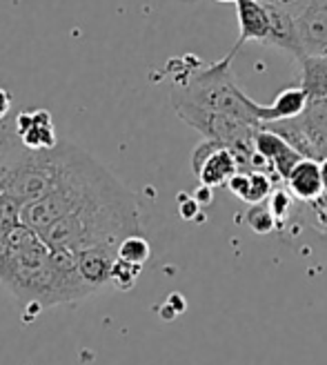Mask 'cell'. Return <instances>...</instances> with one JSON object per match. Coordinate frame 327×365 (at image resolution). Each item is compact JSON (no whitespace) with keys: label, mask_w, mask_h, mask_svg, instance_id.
<instances>
[{"label":"cell","mask_w":327,"mask_h":365,"mask_svg":"<svg viewBox=\"0 0 327 365\" xmlns=\"http://www.w3.org/2000/svg\"><path fill=\"white\" fill-rule=\"evenodd\" d=\"M312 210H314V216L318 221V230L327 232V196H323L316 200V203H312Z\"/></svg>","instance_id":"obj_20"},{"label":"cell","mask_w":327,"mask_h":365,"mask_svg":"<svg viewBox=\"0 0 327 365\" xmlns=\"http://www.w3.org/2000/svg\"><path fill=\"white\" fill-rule=\"evenodd\" d=\"M234 56L236 53L229 51L227 56L212 63L209 67L192 71L190 76L178 81L172 96L190 101L198 107L212 109V112H221L234 118H241L251 125H261L256 116L261 103L251 101L239 87V83H236L232 74Z\"/></svg>","instance_id":"obj_3"},{"label":"cell","mask_w":327,"mask_h":365,"mask_svg":"<svg viewBox=\"0 0 327 365\" xmlns=\"http://www.w3.org/2000/svg\"><path fill=\"white\" fill-rule=\"evenodd\" d=\"M74 257H76V267L81 272V277L85 279V283L94 292H98L100 287L109 285L112 267L118 259V247H109V245L89 247V250L76 252Z\"/></svg>","instance_id":"obj_9"},{"label":"cell","mask_w":327,"mask_h":365,"mask_svg":"<svg viewBox=\"0 0 327 365\" xmlns=\"http://www.w3.org/2000/svg\"><path fill=\"white\" fill-rule=\"evenodd\" d=\"M178 212L183 218H187V221H192V218L198 216V212H201V203L194 198V196H187V194H180L178 196Z\"/></svg>","instance_id":"obj_19"},{"label":"cell","mask_w":327,"mask_h":365,"mask_svg":"<svg viewBox=\"0 0 327 365\" xmlns=\"http://www.w3.org/2000/svg\"><path fill=\"white\" fill-rule=\"evenodd\" d=\"M31 150L18 138L14 123H0V196L5 194L14 172L21 168Z\"/></svg>","instance_id":"obj_12"},{"label":"cell","mask_w":327,"mask_h":365,"mask_svg":"<svg viewBox=\"0 0 327 365\" xmlns=\"http://www.w3.org/2000/svg\"><path fill=\"white\" fill-rule=\"evenodd\" d=\"M150 254H152V247L142 234L127 236V239H123L118 245V259H123L127 263H134V265H145L150 261Z\"/></svg>","instance_id":"obj_15"},{"label":"cell","mask_w":327,"mask_h":365,"mask_svg":"<svg viewBox=\"0 0 327 365\" xmlns=\"http://www.w3.org/2000/svg\"><path fill=\"white\" fill-rule=\"evenodd\" d=\"M301 65V87L305 94L327 96V56H305L299 61Z\"/></svg>","instance_id":"obj_14"},{"label":"cell","mask_w":327,"mask_h":365,"mask_svg":"<svg viewBox=\"0 0 327 365\" xmlns=\"http://www.w3.org/2000/svg\"><path fill=\"white\" fill-rule=\"evenodd\" d=\"M310 101V96L305 94V89L299 87H287L283 89L281 94L274 98L271 105H259V123H276V120H289V118H296L303 114V109Z\"/></svg>","instance_id":"obj_13"},{"label":"cell","mask_w":327,"mask_h":365,"mask_svg":"<svg viewBox=\"0 0 327 365\" xmlns=\"http://www.w3.org/2000/svg\"><path fill=\"white\" fill-rule=\"evenodd\" d=\"M236 21H239V41L232 47L236 53L245 43L267 45L271 34V14L269 5L261 0H236Z\"/></svg>","instance_id":"obj_7"},{"label":"cell","mask_w":327,"mask_h":365,"mask_svg":"<svg viewBox=\"0 0 327 365\" xmlns=\"http://www.w3.org/2000/svg\"><path fill=\"white\" fill-rule=\"evenodd\" d=\"M254 148L271 163V168H274L281 182H285L289 172L305 158L281 134H276L274 130H269V127H263V125L256 130V136H254Z\"/></svg>","instance_id":"obj_8"},{"label":"cell","mask_w":327,"mask_h":365,"mask_svg":"<svg viewBox=\"0 0 327 365\" xmlns=\"http://www.w3.org/2000/svg\"><path fill=\"white\" fill-rule=\"evenodd\" d=\"M296 118L307 140H310L314 160H323L327 156V96L310 98L303 109V114Z\"/></svg>","instance_id":"obj_10"},{"label":"cell","mask_w":327,"mask_h":365,"mask_svg":"<svg viewBox=\"0 0 327 365\" xmlns=\"http://www.w3.org/2000/svg\"><path fill=\"white\" fill-rule=\"evenodd\" d=\"M289 14L294 16L305 56H327V0H301Z\"/></svg>","instance_id":"obj_5"},{"label":"cell","mask_w":327,"mask_h":365,"mask_svg":"<svg viewBox=\"0 0 327 365\" xmlns=\"http://www.w3.org/2000/svg\"><path fill=\"white\" fill-rule=\"evenodd\" d=\"M0 281L25 303L61 305L94 294L71 252L49 247L27 225L0 234Z\"/></svg>","instance_id":"obj_2"},{"label":"cell","mask_w":327,"mask_h":365,"mask_svg":"<svg viewBox=\"0 0 327 365\" xmlns=\"http://www.w3.org/2000/svg\"><path fill=\"white\" fill-rule=\"evenodd\" d=\"M245 221H247V225H249L254 232H256V234H269V232H274L276 227H281L267 200H265V203L251 205V207L247 210V214H245Z\"/></svg>","instance_id":"obj_16"},{"label":"cell","mask_w":327,"mask_h":365,"mask_svg":"<svg viewBox=\"0 0 327 365\" xmlns=\"http://www.w3.org/2000/svg\"><path fill=\"white\" fill-rule=\"evenodd\" d=\"M318 234H321V239H323V243L327 245V232H321V230H318Z\"/></svg>","instance_id":"obj_24"},{"label":"cell","mask_w":327,"mask_h":365,"mask_svg":"<svg viewBox=\"0 0 327 365\" xmlns=\"http://www.w3.org/2000/svg\"><path fill=\"white\" fill-rule=\"evenodd\" d=\"M140 269H142V265H134V263H127L123 259H116V263L112 267V279H109V285H114L120 292L132 289L140 277Z\"/></svg>","instance_id":"obj_17"},{"label":"cell","mask_w":327,"mask_h":365,"mask_svg":"<svg viewBox=\"0 0 327 365\" xmlns=\"http://www.w3.org/2000/svg\"><path fill=\"white\" fill-rule=\"evenodd\" d=\"M267 203H269L271 212H274L279 225H283L285 218L289 216V212L294 210L296 198L292 196V192H289L287 187H274V192H271V196L267 198Z\"/></svg>","instance_id":"obj_18"},{"label":"cell","mask_w":327,"mask_h":365,"mask_svg":"<svg viewBox=\"0 0 327 365\" xmlns=\"http://www.w3.org/2000/svg\"><path fill=\"white\" fill-rule=\"evenodd\" d=\"M321 163V178H323V190H325V196H327V156Z\"/></svg>","instance_id":"obj_23"},{"label":"cell","mask_w":327,"mask_h":365,"mask_svg":"<svg viewBox=\"0 0 327 365\" xmlns=\"http://www.w3.org/2000/svg\"><path fill=\"white\" fill-rule=\"evenodd\" d=\"M239 170L241 168L234 152L216 140L205 138L203 143H198L196 150L192 152V172L201 185L227 187L229 178Z\"/></svg>","instance_id":"obj_4"},{"label":"cell","mask_w":327,"mask_h":365,"mask_svg":"<svg viewBox=\"0 0 327 365\" xmlns=\"http://www.w3.org/2000/svg\"><path fill=\"white\" fill-rule=\"evenodd\" d=\"M285 187L292 192L296 200H303L307 205L316 203L318 198L325 196L323 178H321V163L314 158H303L285 178Z\"/></svg>","instance_id":"obj_11"},{"label":"cell","mask_w":327,"mask_h":365,"mask_svg":"<svg viewBox=\"0 0 327 365\" xmlns=\"http://www.w3.org/2000/svg\"><path fill=\"white\" fill-rule=\"evenodd\" d=\"M11 96H9V91L0 87V123H5V116L9 114V109H11Z\"/></svg>","instance_id":"obj_21"},{"label":"cell","mask_w":327,"mask_h":365,"mask_svg":"<svg viewBox=\"0 0 327 365\" xmlns=\"http://www.w3.org/2000/svg\"><path fill=\"white\" fill-rule=\"evenodd\" d=\"M21 221L49 247L71 254L118 247L127 236L142 234L136 194L74 143H58L49 187L23 207Z\"/></svg>","instance_id":"obj_1"},{"label":"cell","mask_w":327,"mask_h":365,"mask_svg":"<svg viewBox=\"0 0 327 365\" xmlns=\"http://www.w3.org/2000/svg\"><path fill=\"white\" fill-rule=\"evenodd\" d=\"M216 3H236V0H216Z\"/></svg>","instance_id":"obj_25"},{"label":"cell","mask_w":327,"mask_h":365,"mask_svg":"<svg viewBox=\"0 0 327 365\" xmlns=\"http://www.w3.org/2000/svg\"><path fill=\"white\" fill-rule=\"evenodd\" d=\"M16 134L23 140V145L31 152H47L58 145L56 127H53V118L47 109L33 107V109H23L16 114L14 120Z\"/></svg>","instance_id":"obj_6"},{"label":"cell","mask_w":327,"mask_h":365,"mask_svg":"<svg viewBox=\"0 0 327 365\" xmlns=\"http://www.w3.org/2000/svg\"><path fill=\"white\" fill-rule=\"evenodd\" d=\"M212 190L214 187H209V185H201L196 192H194V198L198 200L201 205H209L212 203Z\"/></svg>","instance_id":"obj_22"}]
</instances>
